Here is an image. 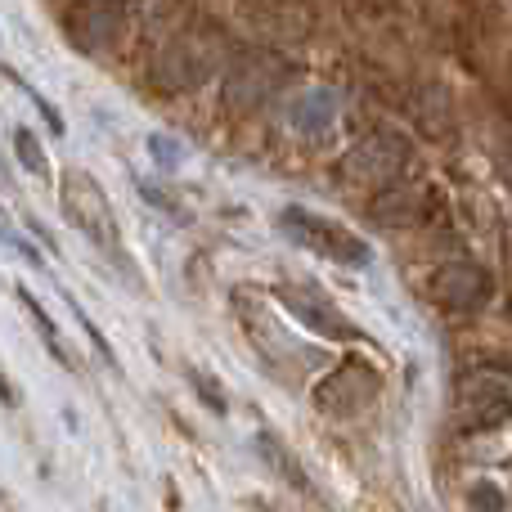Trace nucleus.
<instances>
[{"instance_id": "obj_8", "label": "nucleus", "mask_w": 512, "mask_h": 512, "mask_svg": "<svg viewBox=\"0 0 512 512\" xmlns=\"http://www.w3.org/2000/svg\"><path fill=\"white\" fill-rule=\"evenodd\" d=\"M261 450H265V459H270L274 468H283V472H288V481H292V486H297V490H310V486H306V477H301V468L288 459V450H283V445L274 441V436H261Z\"/></svg>"}, {"instance_id": "obj_3", "label": "nucleus", "mask_w": 512, "mask_h": 512, "mask_svg": "<svg viewBox=\"0 0 512 512\" xmlns=\"http://www.w3.org/2000/svg\"><path fill=\"white\" fill-rule=\"evenodd\" d=\"M283 225L292 230V239H297L301 248H315L319 256H333V261H346V265L369 261V248H364L360 239H351L342 225L324 221V216H310V212H301V207H288V212H283Z\"/></svg>"}, {"instance_id": "obj_2", "label": "nucleus", "mask_w": 512, "mask_h": 512, "mask_svg": "<svg viewBox=\"0 0 512 512\" xmlns=\"http://www.w3.org/2000/svg\"><path fill=\"white\" fill-rule=\"evenodd\" d=\"M512 409V387L499 373H468L454 391V418L459 427H490Z\"/></svg>"}, {"instance_id": "obj_5", "label": "nucleus", "mask_w": 512, "mask_h": 512, "mask_svg": "<svg viewBox=\"0 0 512 512\" xmlns=\"http://www.w3.org/2000/svg\"><path fill=\"white\" fill-rule=\"evenodd\" d=\"M490 297V279L477 265H441L432 279V301L441 310H477Z\"/></svg>"}, {"instance_id": "obj_6", "label": "nucleus", "mask_w": 512, "mask_h": 512, "mask_svg": "<svg viewBox=\"0 0 512 512\" xmlns=\"http://www.w3.org/2000/svg\"><path fill=\"white\" fill-rule=\"evenodd\" d=\"M279 297L288 301V310H297V315L306 319V324L315 328V333H324V337H351V342L360 337L342 315H337L333 306H328L324 297H319V292H310V288H283Z\"/></svg>"}, {"instance_id": "obj_4", "label": "nucleus", "mask_w": 512, "mask_h": 512, "mask_svg": "<svg viewBox=\"0 0 512 512\" xmlns=\"http://www.w3.org/2000/svg\"><path fill=\"white\" fill-rule=\"evenodd\" d=\"M216 68V50L203 41V36H180L176 45H167L158 59V72L153 77L162 81L167 90H185V86H198L207 72Z\"/></svg>"}, {"instance_id": "obj_9", "label": "nucleus", "mask_w": 512, "mask_h": 512, "mask_svg": "<svg viewBox=\"0 0 512 512\" xmlns=\"http://www.w3.org/2000/svg\"><path fill=\"white\" fill-rule=\"evenodd\" d=\"M14 149H18V158H23L27 171L45 176V153H41V144L32 140V131H14Z\"/></svg>"}, {"instance_id": "obj_10", "label": "nucleus", "mask_w": 512, "mask_h": 512, "mask_svg": "<svg viewBox=\"0 0 512 512\" xmlns=\"http://www.w3.org/2000/svg\"><path fill=\"white\" fill-rule=\"evenodd\" d=\"M194 387H198V396H203V400H212V409H216V414H225V400H221V391H216L212 382L194 378Z\"/></svg>"}, {"instance_id": "obj_7", "label": "nucleus", "mask_w": 512, "mask_h": 512, "mask_svg": "<svg viewBox=\"0 0 512 512\" xmlns=\"http://www.w3.org/2000/svg\"><path fill=\"white\" fill-rule=\"evenodd\" d=\"M18 301H23V306H27V315L36 319V328H41V337H45V346H50V355H54V360H63V364H68V355H63V346H59V333H54L50 315H45V310H41V301H36L27 288H18Z\"/></svg>"}, {"instance_id": "obj_1", "label": "nucleus", "mask_w": 512, "mask_h": 512, "mask_svg": "<svg viewBox=\"0 0 512 512\" xmlns=\"http://www.w3.org/2000/svg\"><path fill=\"white\" fill-rule=\"evenodd\" d=\"M63 212L68 221L77 225L86 239H95L99 248L117 252V221H113V207H108L104 189L86 176V171H68L63 176Z\"/></svg>"}]
</instances>
